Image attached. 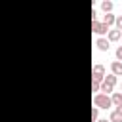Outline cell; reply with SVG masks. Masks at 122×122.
Listing matches in <instances>:
<instances>
[{"mask_svg": "<svg viewBox=\"0 0 122 122\" xmlns=\"http://www.w3.org/2000/svg\"><path fill=\"white\" fill-rule=\"evenodd\" d=\"M111 74L122 76V63H120V61H112V63H111Z\"/></svg>", "mask_w": 122, "mask_h": 122, "instance_id": "52a82bcc", "label": "cell"}, {"mask_svg": "<svg viewBox=\"0 0 122 122\" xmlns=\"http://www.w3.org/2000/svg\"><path fill=\"white\" fill-rule=\"evenodd\" d=\"M97 120H99V109L93 107L92 109V122H97Z\"/></svg>", "mask_w": 122, "mask_h": 122, "instance_id": "4fadbf2b", "label": "cell"}, {"mask_svg": "<svg viewBox=\"0 0 122 122\" xmlns=\"http://www.w3.org/2000/svg\"><path fill=\"white\" fill-rule=\"evenodd\" d=\"M111 103H112L114 107H120V105H122V93H120V92H112V95H111Z\"/></svg>", "mask_w": 122, "mask_h": 122, "instance_id": "9c48e42d", "label": "cell"}, {"mask_svg": "<svg viewBox=\"0 0 122 122\" xmlns=\"http://www.w3.org/2000/svg\"><path fill=\"white\" fill-rule=\"evenodd\" d=\"M120 36H122V32L116 30V29H109V32H107V40L109 42H118Z\"/></svg>", "mask_w": 122, "mask_h": 122, "instance_id": "8992f818", "label": "cell"}, {"mask_svg": "<svg viewBox=\"0 0 122 122\" xmlns=\"http://www.w3.org/2000/svg\"><path fill=\"white\" fill-rule=\"evenodd\" d=\"M103 78H105V67L103 65H93V69H92V82H103Z\"/></svg>", "mask_w": 122, "mask_h": 122, "instance_id": "7a4b0ae2", "label": "cell"}, {"mask_svg": "<svg viewBox=\"0 0 122 122\" xmlns=\"http://www.w3.org/2000/svg\"><path fill=\"white\" fill-rule=\"evenodd\" d=\"M120 93H122V92H120Z\"/></svg>", "mask_w": 122, "mask_h": 122, "instance_id": "ac0fdd59", "label": "cell"}, {"mask_svg": "<svg viewBox=\"0 0 122 122\" xmlns=\"http://www.w3.org/2000/svg\"><path fill=\"white\" fill-rule=\"evenodd\" d=\"M97 122H109V120H107V118H99Z\"/></svg>", "mask_w": 122, "mask_h": 122, "instance_id": "e0dca14e", "label": "cell"}, {"mask_svg": "<svg viewBox=\"0 0 122 122\" xmlns=\"http://www.w3.org/2000/svg\"><path fill=\"white\" fill-rule=\"evenodd\" d=\"M101 90V84L99 82H92V92H99Z\"/></svg>", "mask_w": 122, "mask_h": 122, "instance_id": "2e32d148", "label": "cell"}, {"mask_svg": "<svg viewBox=\"0 0 122 122\" xmlns=\"http://www.w3.org/2000/svg\"><path fill=\"white\" fill-rule=\"evenodd\" d=\"M92 30L101 36V34H107V32H109V27L103 25V23H99V21H92Z\"/></svg>", "mask_w": 122, "mask_h": 122, "instance_id": "3957f363", "label": "cell"}, {"mask_svg": "<svg viewBox=\"0 0 122 122\" xmlns=\"http://www.w3.org/2000/svg\"><path fill=\"white\" fill-rule=\"evenodd\" d=\"M109 122H122V105H120V107H116V109L111 112Z\"/></svg>", "mask_w": 122, "mask_h": 122, "instance_id": "5b68a950", "label": "cell"}, {"mask_svg": "<svg viewBox=\"0 0 122 122\" xmlns=\"http://www.w3.org/2000/svg\"><path fill=\"white\" fill-rule=\"evenodd\" d=\"M101 92H103V93H105V95H111V93H112V88H111V86H107V84H103V82H101Z\"/></svg>", "mask_w": 122, "mask_h": 122, "instance_id": "7c38bea8", "label": "cell"}, {"mask_svg": "<svg viewBox=\"0 0 122 122\" xmlns=\"http://www.w3.org/2000/svg\"><path fill=\"white\" fill-rule=\"evenodd\" d=\"M93 105L97 109H111L112 103H111V95H105V93H95L93 95Z\"/></svg>", "mask_w": 122, "mask_h": 122, "instance_id": "6da1fadb", "label": "cell"}, {"mask_svg": "<svg viewBox=\"0 0 122 122\" xmlns=\"http://www.w3.org/2000/svg\"><path fill=\"white\" fill-rule=\"evenodd\" d=\"M116 61H120V63H122V46H118V48H116Z\"/></svg>", "mask_w": 122, "mask_h": 122, "instance_id": "9a60e30c", "label": "cell"}, {"mask_svg": "<svg viewBox=\"0 0 122 122\" xmlns=\"http://www.w3.org/2000/svg\"><path fill=\"white\" fill-rule=\"evenodd\" d=\"M114 25H116V30H120V32H122V15H118V17H116Z\"/></svg>", "mask_w": 122, "mask_h": 122, "instance_id": "5bb4252c", "label": "cell"}, {"mask_svg": "<svg viewBox=\"0 0 122 122\" xmlns=\"http://www.w3.org/2000/svg\"><path fill=\"white\" fill-rule=\"evenodd\" d=\"M101 10H103L105 13H112V2H111V0H103V2H101Z\"/></svg>", "mask_w": 122, "mask_h": 122, "instance_id": "8fae6325", "label": "cell"}, {"mask_svg": "<svg viewBox=\"0 0 122 122\" xmlns=\"http://www.w3.org/2000/svg\"><path fill=\"white\" fill-rule=\"evenodd\" d=\"M116 76L114 74H105V78H103V84H107V86H111V88H114V84H116Z\"/></svg>", "mask_w": 122, "mask_h": 122, "instance_id": "30bf717a", "label": "cell"}, {"mask_svg": "<svg viewBox=\"0 0 122 122\" xmlns=\"http://www.w3.org/2000/svg\"><path fill=\"white\" fill-rule=\"evenodd\" d=\"M95 46H97V50H99V51H109L111 42H109L107 38H97V40H95Z\"/></svg>", "mask_w": 122, "mask_h": 122, "instance_id": "277c9868", "label": "cell"}, {"mask_svg": "<svg viewBox=\"0 0 122 122\" xmlns=\"http://www.w3.org/2000/svg\"><path fill=\"white\" fill-rule=\"evenodd\" d=\"M114 21H116V15H114V13H105V15H103V25H107L109 29L114 25Z\"/></svg>", "mask_w": 122, "mask_h": 122, "instance_id": "ba28073f", "label": "cell"}]
</instances>
